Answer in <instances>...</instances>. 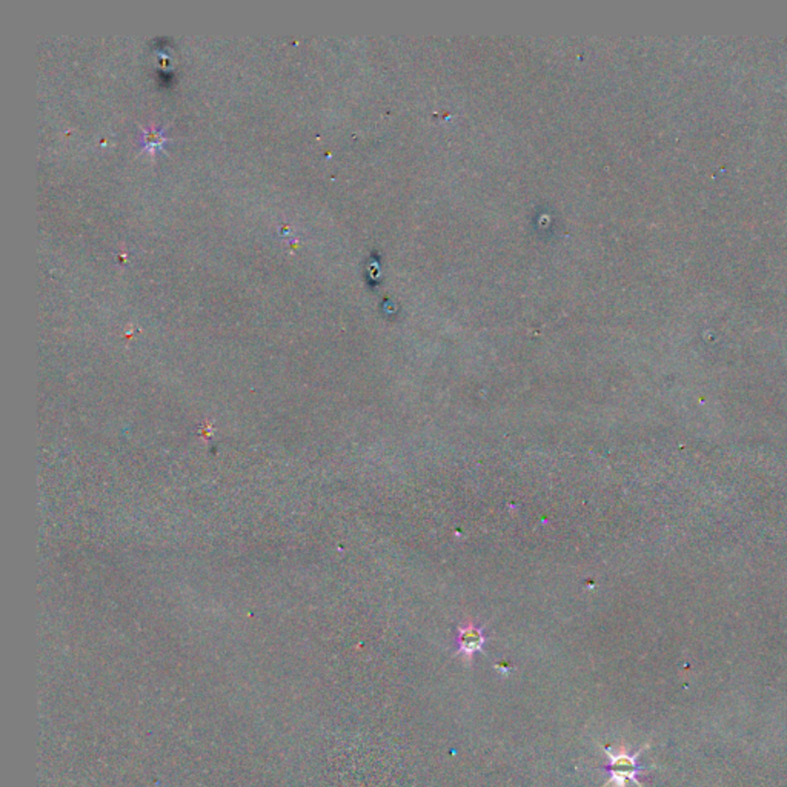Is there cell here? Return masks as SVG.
<instances>
[{"instance_id":"1","label":"cell","mask_w":787,"mask_h":787,"mask_svg":"<svg viewBox=\"0 0 787 787\" xmlns=\"http://www.w3.org/2000/svg\"><path fill=\"white\" fill-rule=\"evenodd\" d=\"M647 746L642 747L635 753H627L626 749L620 751H612L611 747H605V755H606L607 762L605 766L598 767V771L606 773V784H614L615 787H626L627 782H635L638 787L643 786L640 775L643 772H649L652 767L643 766L640 764V757L644 753Z\"/></svg>"},{"instance_id":"2","label":"cell","mask_w":787,"mask_h":787,"mask_svg":"<svg viewBox=\"0 0 787 787\" xmlns=\"http://www.w3.org/2000/svg\"><path fill=\"white\" fill-rule=\"evenodd\" d=\"M487 635L485 634V627L478 626L474 622L463 623L457 627L456 638V654L471 664L472 660L477 654H483L485 646H487Z\"/></svg>"}]
</instances>
